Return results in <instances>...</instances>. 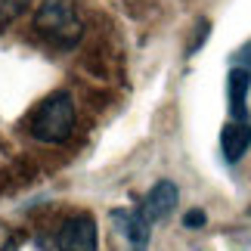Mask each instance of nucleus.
Instances as JSON below:
<instances>
[{
	"mask_svg": "<svg viewBox=\"0 0 251 251\" xmlns=\"http://www.w3.org/2000/svg\"><path fill=\"white\" fill-rule=\"evenodd\" d=\"M183 224H186L189 229H199V226H205V211H189V214L186 217H183Z\"/></svg>",
	"mask_w": 251,
	"mask_h": 251,
	"instance_id": "obj_9",
	"label": "nucleus"
},
{
	"mask_svg": "<svg viewBox=\"0 0 251 251\" xmlns=\"http://www.w3.org/2000/svg\"><path fill=\"white\" fill-rule=\"evenodd\" d=\"M220 149L226 161H239L251 149V124L248 121H229L220 133Z\"/></svg>",
	"mask_w": 251,
	"mask_h": 251,
	"instance_id": "obj_6",
	"label": "nucleus"
},
{
	"mask_svg": "<svg viewBox=\"0 0 251 251\" xmlns=\"http://www.w3.org/2000/svg\"><path fill=\"white\" fill-rule=\"evenodd\" d=\"M177 199H180L177 186H174L171 180H158L155 186H152V189L146 192V199H143L140 211H143V214H146V220H149V224H155V220L168 217L171 211L177 208Z\"/></svg>",
	"mask_w": 251,
	"mask_h": 251,
	"instance_id": "obj_4",
	"label": "nucleus"
},
{
	"mask_svg": "<svg viewBox=\"0 0 251 251\" xmlns=\"http://www.w3.org/2000/svg\"><path fill=\"white\" fill-rule=\"evenodd\" d=\"M28 3H31V0H0V25L16 22V19L28 9Z\"/></svg>",
	"mask_w": 251,
	"mask_h": 251,
	"instance_id": "obj_8",
	"label": "nucleus"
},
{
	"mask_svg": "<svg viewBox=\"0 0 251 251\" xmlns=\"http://www.w3.org/2000/svg\"><path fill=\"white\" fill-rule=\"evenodd\" d=\"M248 90H251V72L248 69H236L229 72L226 81V93H229V112H233L236 121H248Z\"/></svg>",
	"mask_w": 251,
	"mask_h": 251,
	"instance_id": "obj_7",
	"label": "nucleus"
},
{
	"mask_svg": "<svg viewBox=\"0 0 251 251\" xmlns=\"http://www.w3.org/2000/svg\"><path fill=\"white\" fill-rule=\"evenodd\" d=\"M112 220L118 224V229L127 236V242L133 245V251H143L149 245V229L152 224L146 220L140 208H130V211H112Z\"/></svg>",
	"mask_w": 251,
	"mask_h": 251,
	"instance_id": "obj_5",
	"label": "nucleus"
},
{
	"mask_svg": "<svg viewBox=\"0 0 251 251\" xmlns=\"http://www.w3.org/2000/svg\"><path fill=\"white\" fill-rule=\"evenodd\" d=\"M75 121H78V112H75V100L72 93L56 90L47 100L37 102V109L28 118V133L37 143H50V146H59L75 133Z\"/></svg>",
	"mask_w": 251,
	"mask_h": 251,
	"instance_id": "obj_1",
	"label": "nucleus"
},
{
	"mask_svg": "<svg viewBox=\"0 0 251 251\" xmlns=\"http://www.w3.org/2000/svg\"><path fill=\"white\" fill-rule=\"evenodd\" d=\"M59 251H96V224L90 214H78L59 229Z\"/></svg>",
	"mask_w": 251,
	"mask_h": 251,
	"instance_id": "obj_3",
	"label": "nucleus"
},
{
	"mask_svg": "<svg viewBox=\"0 0 251 251\" xmlns=\"http://www.w3.org/2000/svg\"><path fill=\"white\" fill-rule=\"evenodd\" d=\"M34 31L47 44L59 47V50H69V47L81 41L84 22L72 0H41V6L34 9Z\"/></svg>",
	"mask_w": 251,
	"mask_h": 251,
	"instance_id": "obj_2",
	"label": "nucleus"
},
{
	"mask_svg": "<svg viewBox=\"0 0 251 251\" xmlns=\"http://www.w3.org/2000/svg\"><path fill=\"white\" fill-rule=\"evenodd\" d=\"M236 65H239V69H248V72H251V41L236 53Z\"/></svg>",
	"mask_w": 251,
	"mask_h": 251,
	"instance_id": "obj_10",
	"label": "nucleus"
}]
</instances>
